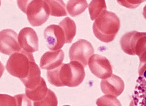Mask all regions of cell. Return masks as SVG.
<instances>
[{"label":"cell","mask_w":146,"mask_h":106,"mask_svg":"<svg viewBox=\"0 0 146 106\" xmlns=\"http://www.w3.org/2000/svg\"><path fill=\"white\" fill-rule=\"evenodd\" d=\"M85 75L84 66L75 61L67 64L62 63L58 68L47 72L49 82L58 87H77L83 81Z\"/></svg>","instance_id":"1"},{"label":"cell","mask_w":146,"mask_h":106,"mask_svg":"<svg viewBox=\"0 0 146 106\" xmlns=\"http://www.w3.org/2000/svg\"><path fill=\"white\" fill-rule=\"evenodd\" d=\"M120 26V20L117 16L106 10L96 19L93 31L97 38L102 42L108 43L114 40Z\"/></svg>","instance_id":"2"},{"label":"cell","mask_w":146,"mask_h":106,"mask_svg":"<svg viewBox=\"0 0 146 106\" xmlns=\"http://www.w3.org/2000/svg\"><path fill=\"white\" fill-rule=\"evenodd\" d=\"M17 4L33 26L42 25L50 16V7L46 1H17Z\"/></svg>","instance_id":"3"},{"label":"cell","mask_w":146,"mask_h":106,"mask_svg":"<svg viewBox=\"0 0 146 106\" xmlns=\"http://www.w3.org/2000/svg\"><path fill=\"white\" fill-rule=\"evenodd\" d=\"M35 61L32 53L22 50L10 56L5 67L9 73L15 77L24 79L27 77L30 71L31 62Z\"/></svg>","instance_id":"4"},{"label":"cell","mask_w":146,"mask_h":106,"mask_svg":"<svg viewBox=\"0 0 146 106\" xmlns=\"http://www.w3.org/2000/svg\"><path fill=\"white\" fill-rule=\"evenodd\" d=\"M94 52L93 47L90 42L80 39L70 47L69 56L70 61H75L80 62L85 67L87 65L89 60Z\"/></svg>","instance_id":"5"},{"label":"cell","mask_w":146,"mask_h":106,"mask_svg":"<svg viewBox=\"0 0 146 106\" xmlns=\"http://www.w3.org/2000/svg\"><path fill=\"white\" fill-rule=\"evenodd\" d=\"M44 36L47 47L50 50H60L66 43L64 30L59 25L52 24L45 29Z\"/></svg>","instance_id":"6"},{"label":"cell","mask_w":146,"mask_h":106,"mask_svg":"<svg viewBox=\"0 0 146 106\" xmlns=\"http://www.w3.org/2000/svg\"><path fill=\"white\" fill-rule=\"evenodd\" d=\"M88 65L92 73L101 79H107L112 74L111 66L105 57L98 54L93 55L89 60Z\"/></svg>","instance_id":"7"},{"label":"cell","mask_w":146,"mask_h":106,"mask_svg":"<svg viewBox=\"0 0 146 106\" xmlns=\"http://www.w3.org/2000/svg\"><path fill=\"white\" fill-rule=\"evenodd\" d=\"M17 33L12 29H7L1 31L0 33L1 52L7 55L22 50L20 46Z\"/></svg>","instance_id":"8"},{"label":"cell","mask_w":146,"mask_h":106,"mask_svg":"<svg viewBox=\"0 0 146 106\" xmlns=\"http://www.w3.org/2000/svg\"><path fill=\"white\" fill-rule=\"evenodd\" d=\"M18 40L22 50L32 53L39 50V39L36 33L31 27H26L20 31Z\"/></svg>","instance_id":"9"},{"label":"cell","mask_w":146,"mask_h":106,"mask_svg":"<svg viewBox=\"0 0 146 106\" xmlns=\"http://www.w3.org/2000/svg\"><path fill=\"white\" fill-rule=\"evenodd\" d=\"M64 54L62 50L48 51L41 56L40 62L41 69L48 70L55 69L62 63Z\"/></svg>","instance_id":"10"},{"label":"cell","mask_w":146,"mask_h":106,"mask_svg":"<svg viewBox=\"0 0 146 106\" xmlns=\"http://www.w3.org/2000/svg\"><path fill=\"white\" fill-rule=\"evenodd\" d=\"M100 87L104 94L118 97L123 91L124 84L121 78L113 74L111 77L102 80Z\"/></svg>","instance_id":"11"},{"label":"cell","mask_w":146,"mask_h":106,"mask_svg":"<svg viewBox=\"0 0 146 106\" xmlns=\"http://www.w3.org/2000/svg\"><path fill=\"white\" fill-rule=\"evenodd\" d=\"M41 77V71L35 60L31 62L30 71L27 77L20 80L27 89H34L40 84Z\"/></svg>","instance_id":"12"},{"label":"cell","mask_w":146,"mask_h":106,"mask_svg":"<svg viewBox=\"0 0 146 106\" xmlns=\"http://www.w3.org/2000/svg\"><path fill=\"white\" fill-rule=\"evenodd\" d=\"M136 106H146V79L139 77L137 80L133 97Z\"/></svg>","instance_id":"13"},{"label":"cell","mask_w":146,"mask_h":106,"mask_svg":"<svg viewBox=\"0 0 146 106\" xmlns=\"http://www.w3.org/2000/svg\"><path fill=\"white\" fill-rule=\"evenodd\" d=\"M48 90L44 79L41 77L40 83L38 86L32 90L25 88V93L29 99L35 102L44 99L48 93Z\"/></svg>","instance_id":"14"},{"label":"cell","mask_w":146,"mask_h":106,"mask_svg":"<svg viewBox=\"0 0 146 106\" xmlns=\"http://www.w3.org/2000/svg\"><path fill=\"white\" fill-rule=\"evenodd\" d=\"M59 26L64 31L66 44L72 43L76 32V26L74 21L70 17H66L60 22Z\"/></svg>","instance_id":"15"},{"label":"cell","mask_w":146,"mask_h":106,"mask_svg":"<svg viewBox=\"0 0 146 106\" xmlns=\"http://www.w3.org/2000/svg\"><path fill=\"white\" fill-rule=\"evenodd\" d=\"M88 5L86 1H69L67 4V9L71 16L76 17L84 12Z\"/></svg>","instance_id":"16"},{"label":"cell","mask_w":146,"mask_h":106,"mask_svg":"<svg viewBox=\"0 0 146 106\" xmlns=\"http://www.w3.org/2000/svg\"><path fill=\"white\" fill-rule=\"evenodd\" d=\"M50 7V15L55 17L68 15L66 5L62 1H46Z\"/></svg>","instance_id":"17"},{"label":"cell","mask_w":146,"mask_h":106,"mask_svg":"<svg viewBox=\"0 0 146 106\" xmlns=\"http://www.w3.org/2000/svg\"><path fill=\"white\" fill-rule=\"evenodd\" d=\"M88 9L91 19L93 21L106 10V2L104 1H92L89 5Z\"/></svg>","instance_id":"18"},{"label":"cell","mask_w":146,"mask_h":106,"mask_svg":"<svg viewBox=\"0 0 146 106\" xmlns=\"http://www.w3.org/2000/svg\"><path fill=\"white\" fill-rule=\"evenodd\" d=\"M58 98L54 92L50 89L44 99L33 102V106H58Z\"/></svg>","instance_id":"19"},{"label":"cell","mask_w":146,"mask_h":106,"mask_svg":"<svg viewBox=\"0 0 146 106\" xmlns=\"http://www.w3.org/2000/svg\"><path fill=\"white\" fill-rule=\"evenodd\" d=\"M96 104L98 106H121L116 98L110 95H104L98 98Z\"/></svg>","instance_id":"20"},{"label":"cell","mask_w":146,"mask_h":106,"mask_svg":"<svg viewBox=\"0 0 146 106\" xmlns=\"http://www.w3.org/2000/svg\"><path fill=\"white\" fill-rule=\"evenodd\" d=\"M0 106H17L16 100L14 97L7 94H1Z\"/></svg>","instance_id":"21"},{"label":"cell","mask_w":146,"mask_h":106,"mask_svg":"<svg viewBox=\"0 0 146 106\" xmlns=\"http://www.w3.org/2000/svg\"><path fill=\"white\" fill-rule=\"evenodd\" d=\"M14 97L16 100L17 106H32L30 100L25 94H19Z\"/></svg>","instance_id":"22"},{"label":"cell","mask_w":146,"mask_h":106,"mask_svg":"<svg viewBox=\"0 0 146 106\" xmlns=\"http://www.w3.org/2000/svg\"><path fill=\"white\" fill-rule=\"evenodd\" d=\"M143 77L145 78L146 79V70H145V72H144V73L143 75Z\"/></svg>","instance_id":"23"},{"label":"cell","mask_w":146,"mask_h":106,"mask_svg":"<svg viewBox=\"0 0 146 106\" xmlns=\"http://www.w3.org/2000/svg\"><path fill=\"white\" fill-rule=\"evenodd\" d=\"M63 106H70V105H64Z\"/></svg>","instance_id":"24"}]
</instances>
